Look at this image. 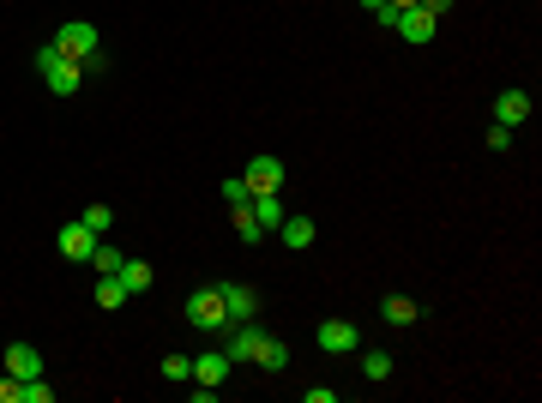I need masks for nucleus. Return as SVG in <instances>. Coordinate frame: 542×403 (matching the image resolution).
I'll return each instance as SVG.
<instances>
[{"instance_id": "obj_1", "label": "nucleus", "mask_w": 542, "mask_h": 403, "mask_svg": "<svg viewBox=\"0 0 542 403\" xmlns=\"http://www.w3.org/2000/svg\"><path fill=\"white\" fill-rule=\"evenodd\" d=\"M37 73L49 79V91H55V97H73V91H79V79H84V66L67 61L55 42H49V48H37Z\"/></svg>"}, {"instance_id": "obj_2", "label": "nucleus", "mask_w": 542, "mask_h": 403, "mask_svg": "<svg viewBox=\"0 0 542 403\" xmlns=\"http://www.w3.org/2000/svg\"><path fill=\"white\" fill-rule=\"evenodd\" d=\"M49 42H55V48L67 55V61H79V66H84L91 55H97V24H91V19H67Z\"/></svg>"}, {"instance_id": "obj_3", "label": "nucleus", "mask_w": 542, "mask_h": 403, "mask_svg": "<svg viewBox=\"0 0 542 403\" xmlns=\"http://www.w3.org/2000/svg\"><path fill=\"white\" fill-rule=\"evenodd\" d=\"M187 320H193V331H223V325H229V307H223V289H218V283L187 295Z\"/></svg>"}, {"instance_id": "obj_4", "label": "nucleus", "mask_w": 542, "mask_h": 403, "mask_svg": "<svg viewBox=\"0 0 542 403\" xmlns=\"http://www.w3.org/2000/svg\"><path fill=\"white\" fill-rule=\"evenodd\" d=\"M241 181H247V193H283V181H289V175H283L278 157H253L247 169H241Z\"/></svg>"}, {"instance_id": "obj_5", "label": "nucleus", "mask_w": 542, "mask_h": 403, "mask_svg": "<svg viewBox=\"0 0 542 403\" xmlns=\"http://www.w3.org/2000/svg\"><path fill=\"white\" fill-rule=\"evenodd\" d=\"M0 367H6L13 380H37V373H49V367H42V349H37V343H6Z\"/></svg>"}, {"instance_id": "obj_6", "label": "nucleus", "mask_w": 542, "mask_h": 403, "mask_svg": "<svg viewBox=\"0 0 542 403\" xmlns=\"http://www.w3.org/2000/svg\"><path fill=\"white\" fill-rule=\"evenodd\" d=\"M314 343H320L325 355H350V349H356L361 343V331L350 320H320V331H314Z\"/></svg>"}, {"instance_id": "obj_7", "label": "nucleus", "mask_w": 542, "mask_h": 403, "mask_svg": "<svg viewBox=\"0 0 542 403\" xmlns=\"http://www.w3.org/2000/svg\"><path fill=\"white\" fill-rule=\"evenodd\" d=\"M392 31H398L404 42H434V13H422V6H398V19H392Z\"/></svg>"}, {"instance_id": "obj_8", "label": "nucleus", "mask_w": 542, "mask_h": 403, "mask_svg": "<svg viewBox=\"0 0 542 403\" xmlns=\"http://www.w3.org/2000/svg\"><path fill=\"white\" fill-rule=\"evenodd\" d=\"M97 241H102V235H91L84 223H67V229H60V253H67V259H73V265H91V253H97Z\"/></svg>"}, {"instance_id": "obj_9", "label": "nucleus", "mask_w": 542, "mask_h": 403, "mask_svg": "<svg viewBox=\"0 0 542 403\" xmlns=\"http://www.w3.org/2000/svg\"><path fill=\"white\" fill-rule=\"evenodd\" d=\"M494 121L519 133V127L530 121V91H501V97H494Z\"/></svg>"}, {"instance_id": "obj_10", "label": "nucleus", "mask_w": 542, "mask_h": 403, "mask_svg": "<svg viewBox=\"0 0 542 403\" xmlns=\"http://www.w3.org/2000/svg\"><path fill=\"white\" fill-rule=\"evenodd\" d=\"M223 289V307H229V320H253L260 313V295L247 289V283H218Z\"/></svg>"}, {"instance_id": "obj_11", "label": "nucleus", "mask_w": 542, "mask_h": 403, "mask_svg": "<svg viewBox=\"0 0 542 403\" xmlns=\"http://www.w3.org/2000/svg\"><path fill=\"white\" fill-rule=\"evenodd\" d=\"M247 211H253V223H260L265 235L283 223V199H278V193H253V199H247Z\"/></svg>"}, {"instance_id": "obj_12", "label": "nucleus", "mask_w": 542, "mask_h": 403, "mask_svg": "<svg viewBox=\"0 0 542 403\" xmlns=\"http://www.w3.org/2000/svg\"><path fill=\"white\" fill-rule=\"evenodd\" d=\"M193 380H200V385H223V380H229V355H223V349L193 355Z\"/></svg>"}, {"instance_id": "obj_13", "label": "nucleus", "mask_w": 542, "mask_h": 403, "mask_svg": "<svg viewBox=\"0 0 542 403\" xmlns=\"http://www.w3.org/2000/svg\"><path fill=\"white\" fill-rule=\"evenodd\" d=\"M278 235L301 253V247H314V235H320V229H314V217H301V211H296V217H283V223H278Z\"/></svg>"}, {"instance_id": "obj_14", "label": "nucleus", "mask_w": 542, "mask_h": 403, "mask_svg": "<svg viewBox=\"0 0 542 403\" xmlns=\"http://www.w3.org/2000/svg\"><path fill=\"white\" fill-rule=\"evenodd\" d=\"M97 307H102V313H115V307H127V283H120V271L97 277Z\"/></svg>"}, {"instance_id": "obj_15", "label": "nucleus", "mask_w": 542, "mask_h": 403, "mask_svg": "<svg viewBox=\"0 0 542 403\" xmlns=\"http://www.w3.org/2000/svg\"><path fill=\"white\" fill-rule=\"evenodd\" d=\"M253 362H260L265 373H283V367H289V343L283 337H260V355H253Z\"/></svg>"}, {"instance_id": "obj_16", "label": "nucleus", "mask_w": 542, "mask_h": 403, "mask_svg": "<svg viewBox=\"0 0 542 403\" xmlns=\"http://www.w3.org/2000/svg\"><path fill=\"white\" fill-rule=\"evenodd\" d=\"M380 320L404 331V325H416V302H410V295H386V302H380Z\"/></svg>"}, {"instance_id": "obj_17", "label": "nucleus", "mask_w": 542, "mask_h": 403, "mask_svg": "<svg viewBox=\"0 0 542 403\" xmlns=\"http://www.w3.org/2000/svg\"><path fill=\"white\" fill-rule=\"evenodd\" d=\"M229 217H235V235H241L247 247H253V241H265V229L253 223V211H247V205H229Z\"/></svg>"}, {"instance_id": "obj_18", "label": "nucleus", "mask_w": 542, "mask_h": 403, "mask_svg": "<svg viewBox=\"0 0 542 403\" xmlns=\"http://www.w3.org/2000/svg\"><path fill=\"white\" fill-rule=\"evenodd\" d=\"M79 223L91 229V235H109V229H115V211H109V205H84Z\"/></svg>"}, {"instance_id": "obj_19", "label": "nucleus", "mask_w": 542, "mask_h": 403, "mask_svg": "<svg viewBox=\"0 0 542 403\" xmlns=\"http://www.w3.org/2000/svg\"><path fill=\"white\" fill-rule=\"evenodd\" d=\"M120 283H127V295L151 289V265H145V259H127V265H120Z\"/></svg>"}, {"instance_id": "obj_20", "label": "nucleus", "mask_w": 542, "mask_h": 403, "mask_svg": "<svg viewBox=\"0 0 542 403\" xmlns=\"http://www.w3.org/2000/svg\"><path fill=\"white\" fill-rule=\"evenodd\" d=\"M19 403H55V385H49V373L24 380V385H19Z\"/></svg>"}, {"instance_id": "obj_21", "label": "nucleus", "mask_w": 542, "mask_h": 403, "mask_svg": "<svg viewBox=\"0 0 542 403\" xmlns=\"http://www.w3.org/2000/svg\"><path fill=\"white\" fill-rule=\"evenodd\" d=\"M361 373H368V380H392V355H386V349H368V355H361Z\"/></svg>"}, {"instance_id": "obj_22", "label": "nucleus", "mask_w": 542, "mask_h": 403, "mask_svg": "<svg viewBox=\"0 0 542 403\" xmlns=\"http://www.w3.org/2000/svg\"><path fill=\"white\" fill-rule=\"evenodd\" d=\"M91 265H97V277H109V271H120V265H127V259H120V253H115V247H109V241H97V253H91Z\"/></svg>"}, {"instance_id": "obj_23", "label": "nucleus", "mask_w": 542, "mask_h": 403, "mask_svg": "<svg viewBox=\"0 0 542 403\" xmlns=\"http://www.w3.org/2000/svg\"><path fill=\"white\" fill-rule=\"evenodd\" d=\"M218 193H223V205H247V199H253V193H247V181H241V175H229V181H223Z\"/></svg>"}, {"instance_id": "obj_24", "label": "nucleus", "mask_w": 542, "mask_h": 403, "mask_svg": "<svg viewBox=\"0 0 542 403\" xmlns=\"http://www.w3.org/2000/svg\"><path fill=\"white\" fill-rule=\"evenodd\" d=\"M163 380H193V362L187 355H163Z\"/></svg>"}, {"instance_id": "obj_25", "label": "nucleus", "mask_w": 542, "mask_h": 403, "mask_svg": "<svg viewBox=\"0 0 542 403\" xmlns=\"http://www.w3.org/2000/svg\"><path fill=\"white\" fill-rule=\"evenodd\" d=\"M488 151H512V127H501V121L488 127Z\"/></svg>"}, {"instance_id": "obj_26", "label": "nucleus", "mask_w": 542, "mask_h": 403, "mask_svg": "<svg viewBox=\"0 0 542 403\" xmlns=\"http://www.w3.org/2000/svg\"><path fill=\"white\" fill-rule=\"evenodd\" d=\"M361 6H368V13H374L380 24H392V19H398V6H392V0H361Z\"/></svg>"}, {"instance_id": "obj_27", "label": "nucleus", "mask_w": 542, "mask_h": 403, "mask_svg": "<svg viewBox=\"0 0 542 403\" xmlns=\"http://www.w3.org/2000/svg\"><path fill=\"white\" fill-rule=\"evenodd\" d=\"M19 385H24V380H13V373H0V403H19Z\"/></svg>"}, {"instance_id": "obj_28", "label": "nucleus", "mask_w": 542, "mask_h": 403, "mask_svg": "<svg viewBox=\"0 0 542 403\" xmlns=\"http://www.w3.org/2000/svg\"><path fill=\"white\" fill-rule=\"evenodd\" d=\"M422 13H434V19H440V13H452V0H416Z\"/></svg>"}, {"instance_id": "obj_29", "label": "nucleus", "mask_w": 542, "mask_h": 403, "mask_svg": "<svg viewBox=\"0 0 542 403\" xmlns=\"http://www.w3.org/2000/svg\"><path fill=\"white\" fill-rule=\"evenodd\" d=\"M392 6H416V0H392Z\"/></svg>"}]
</instances>
